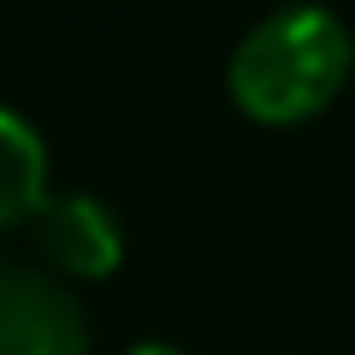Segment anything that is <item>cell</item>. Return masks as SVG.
Segmentation results:
<instances>
[{"instance_id":"obj_5","label":"cell","mask_w":355,"mask_h":355,"mask_svg":"<svg viewBox=\"0 0 355 355\" xmlns=\"http://www.w3.org/2000/svg\"><path fill=\"white\" fill-rule=\"evenodd\" d=\"M130 355H178V349H166V343H137Z\"/></svg>"},{"instance_id":"obj_2","label":"cell","mask_w":355,"mask_h":355,"mask_svg":"<svg viewBox=\"0 0 355 355\" xmlns=\"http://www.w3.org/2000/svg\"><path fill=\"white\" fill-rule=\"evenodd\" d=\"M0 355H89V326L60 279L0 266Z\"/></svg>"},{"instance_id":"obj_4","label":"cell","mask_w":355,"mask_h":355,"mask_svg":"<svg viewBox=\"0 0 355 355\" xmlns=\"http://www.w3.org/2000/svg\"><path fill=\"white\" fill-rule=\"evenodd\" d=\"M48 202V148L42 137L0 107V225H18Z\"/></svg>"},{"instance_id":"obj_1","label":"cell","mask_w":355,"mask_h":355,"mask_svg":"<svg viewBox=\"0 0 355 355\" xmlns=\"http://www.w3.org/2000/svg\"><path fill=\"white\" fill-rule=\"evenodd\" d=\"M355 65V42L331 6H279L231 53V95L261 125H296L331 107Z\"/></svg>"},{"instance_id":"obj_3","label":"cell","mask_w":355,"mask_h":355,"mask_svg":"<svg viewBox=\"0 0 355 355\" xmlns=\"http://www.w3.org/2000/svg\"><path fill=\"white\" fill-rule=\"evenodd\" d=\"M30 231H36V249L60 266L65 279H107L119 266V254H125L107 202L101 196H83V190L48 196L30 214Z\"/></svg>"}]
</instances>
